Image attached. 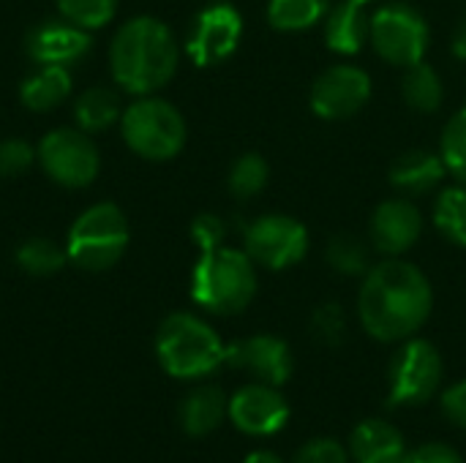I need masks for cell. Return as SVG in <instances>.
<instances>
[{
	"mask_svg": "<svg viewBox=\"0 0 466 463\" xmlns=\"http://www.w3.org/2000/svg\"><path fill=\"white\" fill-rule=\"evenodd\" d=\"M270 180V166L259 153H243L232 161L229 175H227V188L235 199H254L268 188Z\"/></svg>",
	"mask_w": 466,
	"mask_h": 463,
	"instance_id": "484cf974",
	"label": "cell"
},
{
	"mask_svg": "<svg viewBox=\"0 0 466 463\" xmlns=\"http://www.w3.org/2000/svg\"><path fill=\"white\" fill-rule=\"evenodd\" d=\"M224 363L235 371L248 374L254 382L273 385V388L287 385L295 371V357H292L289 344L284 338L268 336V333L248 336V338L229 344Z\"/></svg>",
	"mask_w": 466,
	"mask_h": 463,
	"instance_id": "4fadbf2b",
	"label": "cell"
},
{
	"mask_svg": "<svg viewBox=\"0 0 466 463\" xmlns=\"http://www.w3.org/2000/svg\"><path fill=\"white\" fill-rule=\"evenodd\" d=\"M325 259L339 276H347V278H358L371 270V251L366 240H360L358 235H347V232L330 237L325 248Z\"/></svg>",
	"mask_w": 466,
	"mask_h": 463,
	"instance_id": "4316f807",
	"label": "cell"
},
{
	"mask_svg": "<svg viewBox=\"0 0 466 463\" xmlns=\"http://www.w3.org/2000/svg\"><path fill=\"white\" fill-rule=\"evenodd\" d=\"M55 3L63 19H68L71 25L87 33L112 22L117 11V0H55Z\"/></svg>",
	"mask_w": 466,
	"mask_h": 463,
	"instance_id": "f546056e",
	"label": "cell"
},
{
	"mask_svg": "<svg viewBox=\"0 0 466 463\" xmlns=\"http://www.w3.org/2000/svg\"><path fill=\"white\" fill-rule=\"evenodd\" d=\"M257 265L243 248L218 246L202 251L191 273V297L216 317L243 314L257 297Z\"/></svg>",
	"mask_w": 466,
	"mask_h": 463,
	"instance_id": "3957f363",
	"label": "cell"
},
{
	"mask_svg": "<svg viewBox=\"0 0 466 463\" xmlns=\"http://www.w3.org/2000/svg\"><path fill=\"white\" fill-rule=\"evenodd\" d=\"M358 3H369V0H358Z\"/></svg>",
	"mask_w": 466,
	"mask_h": 463,
	"instance_id": "f35d334b",
	"label": "cell"
},
{
	"mask_svg": "<svg viewBox=\"0 0 466 463\" xmlns=\"http://www.w3.org/2000/svg\"><path fill=\"white\" fill-rule=\"evenodd\" d=\"M128 237L131 232L126 213L112 202H98L79 213L71 224L66 237L68 262L90 273L109 270L126 254Z\"/></svg>",
	"mask_w": 466,
	"mask_h": 463,
	"instance_id": "8992f818",
	"label": "cell"
},
{
	"mask_svg": "<svg viewBox=\"0 0 466 463\" xmlns=\"http://www.w3.org/2000/svg\"><path fill=\"white\" fill-rule=\"evenodd\" d=\"M423 237V213L410 196H393L374 207L369 240L385 257H401Z\"/></svg>",
	"mask_w": 466,
	"mask_h": 463,
	"instance_id": "5bb4252c",
	"label": "cell"
},
{
	"mask_svg": "<svg viewBox=\"0 0 466 463\" xmlns=\"http://www.w3.org/2000/svg\"><path fill=\"white\" fill-rule=\"evenodd\" d=\"M90 33L71 25L68 19H52L35 25L27 35V55L38 65H66L71 68L90 52Z\"/></svg>",
	"mask_w": 466,
	"mask_h": 463,
	"instance_id": "2e32d148",
	"label": "cell"
},
{
	"mask_svg": "<svg viewBox=\"0 0 466 463\" xmlns=\"http://www.w3.org/2000/svg\"><path fill=\"white\" fill-rule=\"evenodd\" d=\"M292 463H350V450L336 439H311L306 442Z\"/></svg>",
	"mask_w": 466,
	"mask_h": 463,
	"instance_id": "836d02e7",
	"label": "cell"
},
{
	"mask_svg": "<svg viewBox=\"0 0 466 463\" xmlns=\"http://www.w3.org/2000/svg\"><path fill=\"white\" fill-rule=\"evenodd\" d=\"M371 33V14L366 11V3L358 0H341L330 5L328 16L322 19V35L330 52L336 55H358L369 44Z\"/></svg>",
	"mask_w": 466,
	"mask_h": 463,
	"instance_id": "e0dca14e",
	"label": "cell"
},
{
	"mask_svg": "<svg viewBox=\"0 0 466 463\" xmlns=\"http://www.w3.org/2000/svg\"><path fill=\"white\" fill-rule=\"evenodd\" d=\"M328 11V0H270L268 22L279 33H303L311 30L314 25H322Z\"/></svg>",
	"mask_w": 466,
	"mask_h": 463,
	"instance_id": "603a6c76",
	"label": "cell"
},
{
	"mask_svg": "<svg viewBox=\"0 0 466 463\" xmlns=\"http://www.w3.org/2000/svg\"><path fill=\"white\" fill-rule=\"evenodd\" d=\"M440 156L445 161L448 175L456 183L466 186V106H461L442 128L440 139Z\"/></svg>",
	"mask_w": 466,
	"mask_h": 463,
	"instance_id": "f1b7e54d",
	"label": "cell"
},
{
	"mask_svg": "<svg viewBox=\"0 0 466 463\" xmlns=\"http://www.w3.org/2000/svg\"><path fill=\"white\" fill-rule=\"evenodd\" d=\"M156 357L175 379H202L224 366L227 347L205 319L177 311L169 314L156 333Z\"/></svg>",
	"mask_w": 466,
	"mask_h": 463,
	"instance_id": "277c9868",
	"label": "cell"
},
{
	"mask_svg": "<svg viewBox=\"0 0 466 463\" xmlns=\"http://www.w3.org/2000/svg\"><path fill=\"white\" fill-rule=\"evenodd\" d=\"M74 87L71 71L66 65H38L19 87V101L30 112H49L60 106Z\"/></svg>",
	"mask_w": 466,
	"mask_h": 463,
	"instance_id": "44dd1931",
	"label": "cell"
},
{
	"mask_svg": "<svg viewBox=\"0 0 466 463\" xmlns=\"http://www.w3.org/2000/svg\"><path fill=\"white\" fill-rule=\"evenodd\" d=\"M120 134L128 150L145 161H172L188 139L180 109L158 96H137L120 115Z\"/></svg>",
	"mask_w": 466,
	"mask_h": 463,
	"instance_id": "5b68a950",
	"label": "cell"
},
{
	"mask_svg": "<svg viewBox=\"0 0 466 463\" xmlns=\"http://www.w3.org/2000/svg\"><path fill=\"white\" fill-rule=\"evenodd\" d=\"M434 226L437 232L459 246L466 248V186L464 183H453V186H445L437 199H434Z\"/></svg>",
	"mask_w": 466,
	"mask_h": 463,
	"instance_id": "cb8c5ba5",
	"label": "cell"
},
{
	"mask_svg": "<svg viewBox=\"0 0 466 463\" xmlns=\"http://www.w3.org/2000/svg\"><path fill=\"white\" fill-rule=\"evenodd\" d=\"M35 150L25 139H3L0 142V177H16L27 172L35 161Z\"/></svg>",
	"mask_w": 466,
	"mask_h": 463,
	"instance_id": "1f68e13d",
	"label": "cell"
},
{
	"mask_svg": "<svg viewBox=\"0 0 466 463\" xmlns=\"http://www.w3.org/2000/svg\"><path fill=\"white\" fill-rule=\"evenodd\" d=\"M243 251L265 270H287L306 259L309 229L284 213H265L243 232Z\"/></svg>",
	"mask_w": 466,
	"mask_h": 463,
	"instance_id": "30bf717a",
	"label": "cell"
},
{
	"mask_svg": "<svg viewBox=\"0 0 466 463\" xmlns=\"http://www.w3.org/2000/svg\"><path fill=\"white\" fill-rule=\"evenodd\" d=\"M123 115L117 96L109 87H87L74 104V120L82 131L96 134L117 123Z\"/></svg>",
	"mask_w": 466,
	"mask_h": 463,
	"instance_id": "d4e9b609",
	"label": "cell"
},
{
	"mask_svg": "<svg viewBox=\"0 0 466 463\" xmlns=\"http://www.w3.org/2000/svg\"><path fill=\"white\" fill-rule=\"evenodd\" d=\"M401 96L404 104L420 115H434L442 101H445V85L442 76L437 74L434 65H429L426 60L404 68V79H401Z\"/></svg>",
	"mask_w": 466,
	"mask_h": 463,
	"instance_id": "7402d4cb",
	"label": "cell"
},
{
	"mask_svg": "<svg viewBox=\"0 0 466 463\" xmlns=\"http://www.w3.org/2000/svg\"><path fill=\"white\" fill-rule=\"evenodd\" d=\"M180 46L169 25L156 16H134L117 27L109 44V68L120 90L153 96L177 71Z\"/></svg>",
	"mask_w": 466,
	"mask_h": 463,
	"instance_id": "7a4b0ae2",
	"label": "cell"
},
{
	"mask_svg": "<svg viewBox=\"0 0 466 463\" xmlns=\"http://www.w3.org/2000/svg\"><path fill=\"white\" fill-rule=\"evenodd\" d=\"M311 336L325 347H341L347 338V317L339 303H322L311 317Z\"/></svg>",
	"mask_w": 466,
	"mask_h": 463,
	"instance_id": "4dcf8cb0",
	"label": "cell"
},
{
	"mask_svg": "<svg viewBox=\"0 0 466 463\" xmlns=\"http://www.w3.org/2000/svg\"><path fill=\"white\" fill-rule=\"evenodd\" d=\"M434 311V289L429 276L401 259L388 257L363 276L358 292V319L363 330L382 344L415 338Z\"/></svg>",
	"mask_w": 466,
	"mask_h": 463,
	"instance_id": "6da1fadb",
	"label": "cell"
},
{
	"mask_svg": "<svg viewBox=\"0 0 466 463\" xmlns=\"http://www.w3.org/2000/svg\"><path fill=\"white\" fill-rule=\"evenodd\" d=\"M243 38V16L235 5L216 0L213 5L202 8L197 19L191 22L188 38H186V55L208 68L218 65L227 57L235 55Z\"/></svg>",
	"mask_w": 466,
	"mask_h": 463,
	"instance_id": "7c38bea8",
	"label": "cell"
},
{
	"mask_svg": "<svg viewBox=\"0 0 466 463\" xmlns=\"http://www.w3.org/2000/svg\"><path fill=\"white\" fill-rule=\"evenodd\" d=\"M401 463H464L456 448L445 442H426L415 450H407Z\"/></svg>",
	"mask_w": 466,
	"mask_h": 463,
	"instance_id": "e575fe53",
	"label": "cell"
},
{
	"mask_svg": "<svg viewBox=\"0 0 466 463\" xmlns=\"http://www.w3.org/2000/svg\"><path fill=\"white\" fill-rule=\"evenodd\" d=\"M451 52L459 63H466V14L459 19L456 30H453V38H451Z\"/></svg>",
	"mask_w": 466,
	"mask_h": 463,
	"instance_id": "8d00e7d4",
	"label": "cell"
},
{
	"mask_svg": "<svg viewBox=\"0 0 466 463\" xmlns=\"http://www.w3.org/2000/svg\"><path fill=\"white\" fill-rule=\"evenodd\" d=\"M445 363L440 349L426 338H407L390 363V407H420L440 393Z\"/></svg>",
	"mask_w": 466,
	"mask_h": 463,
	"instance_id": "ba28073f",
	"label": "cell"
},
{
	"mask_svg": "<svg viewBox=\"0 0 466 463\" xmlns=\"http://www.w3.org/2000/svg\"><path fill=\"white\" fill-rule=\"evenodd\" d=\"M442 415L451 426L466 431V379L451 385L442 393Z\"/></svg>",
	"mask_w": 466,
	"mask_h": 463,
	"instance_id": "d590c367",
	"label": "cell"
},
{
	"mask_svg": "<svg viewBox=\"0 0 466 463\" xmlns=\"http://www.w3.org/2000/svg\"><path fill=\"white\" fill-rule=\"evenodd\" d=\"M46 177L63 188H87L101 169L96 142L82 128H55L35 147Z\"/></svg>",
	"mask_w": 466,
	"mask_h": 463,
	"instance_id": "9c48e42d",
	"label": "cell"
},
{
	"mask_svg": "<svg viewBox=\"0 0 466 463\" xmlns=\"http://www.w3.org/2000/svg\"><path fill=\"white\" fill-rule=\"evenodd\" d=\"M448 169L440 153L434 150H407L401 153L393 166H390V186L401 194V196H423L431 194L434 188L442 186Z\"/></svg>",
	"mask_w": 466,
	"mask_h": 463,
	"instance_id": "d6986e66",
	"label": "cell"
},
{
	"mask_svg": "<svg viewBox=\"0 0 466 463\" xmlns=\"http://www.w3.org/2000/svg\"><path fill=\"white\" fill-rule=\"evenodd\" d=\"M369 44L393 68H410L420 63L431 44L426 16L410 3H388L371 14Z\"/></svg>",
	"mask_w": 466,
	"mask_h": 463,
	"instance_id": "52a82bcc",
	"label": "cell"
},
{
	"mask_svg": "<svg viewBox=\"0 0 466 463\" xmlns=\"http://www.w3.org/2000/svg\"><path fill=\"white\" fill-rule=\"evenodd\" d=\"M229 420L240 434L273 437L289 420V404L273 385H246L229 398Z\"/></svg>",
	"mask_w": 466,
	"mask_h": 463,
	"instance_id": "9a60e30c",
	"label": "cell"
},
{
	"mask_svg": "<svg viewBox=\"0 0 466 463\" xmlns=\"http://www.w3.org/2000/svg\"><path fill=\"white\" fill-rule=\"evenodd\" d=\"M369 101H371V76L352 63H339L325 68L314 79L309 93L311 112L330 123L355 117L358 112H363Z\"/></svg>",
	"mask_w": 466,
	"mask_h": 463,
	"instance_id": "8fae6325",
	"label": "cell"
},
{
	"mask_svg": "<svg viewBox=\"0 0 466 463\" xmlns=\"http://www.w3.org/2000/svg\"><path fill=\"white\" fill-rule=\"evenodd\" d=\"M350 456L355 463H401L407 456V439L393 423L369 418L355 426Z\"/></svg>",
	"mask_w": 466,
	"mask_h": 463,
	"instance_id": "ac0fdd59",
	"label": "cell"
},
{
	"mask_svg": "<svg viewBox=\"0 0 466 463\" xmlns=\"http://www.w3.org/2000/svg\"><path fill=\"white\" fill-rule=\"evenodd\" d=\"M68 262V251L49 237H30L16 248V265L30 276H55Z\"/></svg>",
	"mask_w": 466,
	"mask_h": 463,
	"instance_id": "83f0119b",
	"label": "cell"
},
{
	"mask_svg": "<svg viewBox=\"0 0 466 463\" xmlns=\"http://www.w3.org/2000/svg\"><path fill=\"white\" fill-rule=\"evenodd\" d=\"M177 418L188 437H210L229 418V398L216 385H199L180 401Z\"/></svg>",
	"mask_w": 466,
	"mask_h": 463,
	"instance_id": "ffe728a7",
	"label": "cell"
},
{
	"mask_svg": "<svg viewBox=\"0 0 466 463\" xmlns=\"http://www.w3.org/2000/svg\"><path fill=\"white\" fill-rule=\"evenodd\" d=\"M243 463H284L276 453H270V450H257V453H251L248 458Z\"/></svg>",
	"mask_w": 466,
	"mask_h": 463,
	"instance_id": "74e56055",
	"label": "cell"
},
{
	"mask_svg": "<svg viewBox=\"0 0 466 463\" xmlns=\"http://www.w3.org/2000/svg\"><path fill=\"white\" fill-rule=\"evenodd\" d=\"M191 240L197 243L199 254L224 246V240H227V224H224V218L221 216H213V213L197 216L194 224H191Z\"/></svg>",
	"mask_w": 466,
	"mask_h": 463,
	"instance_id": "d6a6232c",
	"label": "cell"
}]
</instances>
